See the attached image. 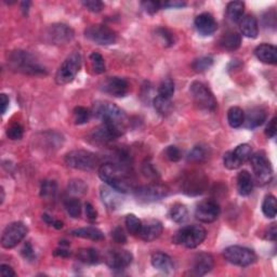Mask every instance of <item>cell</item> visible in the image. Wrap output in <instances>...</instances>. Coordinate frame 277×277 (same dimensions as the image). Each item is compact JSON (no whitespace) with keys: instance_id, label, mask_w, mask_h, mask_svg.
Segmentation results:
<instances>
[{"instance_id":"cell-40","label":"cell","mask_w":277,"mask_h":277,"mask_svg":"<svg viewBox=\"0 0 277 277\" xmlns=\"http://www.w3.org/2000/svg\"><path fill=\"white\" fill-rule=\"evenodd\" d=\"M262 212L268 219H274L277 213V201L275 196L267 195L265 196L263 204H262Z\"/></svg>"},{"instance_id":"cell-57","label":"cell","mask_w":277,"mask_h":277,"mask_svg":"<svg viewBox=\"0 0 277 277\" xmlns=\"http://www.w3.org/2000/svg\"><path fill=\"white\" fill-rule=\"evenodd\" d=\"M264 238L267 239V241H271V242H276V238H277V229H276V224L273 223L269 226L266 231H265V234H264Z\"/></svg>"},{"instance_id":"cell-32","label":"cell","mask_w":277,"mask_h":277,"mask_svg":"<svg viewBox=\"0 0 277 277\" xmlns=\"http://www.w3.org/2000/svg\"><path fill=\"white\" fill-rule=\"evenodd\" d=\"M210 156V148L204 144H198L192 148L189 153L188 160L192 162H203L206 161Z\"/></svg>"},{"instance_id":"cell-35","label":"cell","mask_w":277,"mask_h":277,"mask_svg":"<svg viewBox=\"0 0 277 277\" xmlns=\"http://www.w3.org/2000/svg\"><path fill=\"white\" fill-rule=\"evenodd\" d=\"M153 105L155 110L161 116H168L171 114L174 109V104H172L170 99L162 98L160 95H157L153 100Z\"/></svg>"},{"instance_id":"cell-51","label":"cell","mask_w":277,"mask_h":277,"mask_svg":"<svg viewBox=\"0 0 277 277\" xmlns=\"http://www.w3.org/2000/svg\"><path fill=\"white\" fill-rule=\"evenodd\" d=\"M164 154H166L167 158L172 162H177V161H179L180 159L182 158L181 151H180V149L175 145L168 146L166 148V151H164Z\"/></svg>"},{"instance_id":"cell-46","label":"cell","mask_w":277,"mask_h":277,"mask_svg":"<svg viewBox=\"0 0 277 277\" xmlns=\"http://www.w3.org/2000/svg\"><path fill=\"white\" fill-rule=\"evenodd\" d=\"M233 153L236 156V158L243 163V162H246L247 160L250 159V157L252 155V149L249 144L244 143V144L238 145L234 149Z\"/></svg>"},{"instance_id":"cell-41","label":"cell","mask_w":277,"mask_h":277,"mask_svg":"<svg viewBox=\"0 0 277 277\" xmlns=\"http://www.w3.org/2000/svg\"><path fill=\"white\" fill-rule=\"evenodd\" d=\"M89 60L94 74L101 75L105 72V61H104V58L99 53V52H92V53L90 54Z\"/></svg>"},{"instance_id":"cell-30","label":"cell","mask_w":277,"mask_h":277,"mask_svg":"<svg viewBox=\"0 0 277 277\" xmlns=\"http://www.w3.org/2000/svg\"><path fill=\"white\" fill-rule=\"evenodd\" d=\"M245 4L243 2H231L227 6V17L232 23H238L244 17Z\"/></svg>"},{"instance_id":"cell-52","label":"cell","mask_w":277,"mask_h":277,"mask_svg":"<svg viewBox=\"0 0 277 277\" xmlns=\"http://www.w3.org/2000/svg\"><path fill=\"white\" fill-rule=\"evenodd\" d=\"M112 237H113L114 242L117 244L124 245L127 243V236L121 227H117L113 230V232H112Z\"/></svg>"},{"instance_id":"cell-27","label":"cell","mask_w":277,"mask_h":277,"mask_svg":"<svg viewBox=\"0 0 277 277\" xmlns=\"http://www.w3.org/2000/svg\"><path fill=\"white\" fill-rule=\"evenodd\" d=\"M70 234L75 237L90 239V241H93V242H99V241H103L104 239L103 232L99 229L93 228V227L75 229L70 232Z\"/></svg>"},{"instance_id":"cell-61","label":"cell","mask_w":277,"mask_h":277,"mask_svg":"<svg viewBox=\"0 0 277 277\" xmlns=\"http://www.w3.org/2000/svg\"><path fill=\"white\" fill-rule=\"evenodd\" d=\"M0 273H2L3 277H14V276H17L16 272L13 271V268L8 264H2V266H0Z\"/></svg>"},{"instance_id":"cell-11","label":"cell","mask_w":277,"mask_h":277,"mask_svg":"<svg viewBox=\"0 0 277 277\" xmlns=\"http://www.w3.org/2000/svg\"><path fill=\"white\" fill-rule=\"evenodd\" d=\"M134 197L140 203H154L168 196L169 189L162 184H148L136 188L133 191Z\"/></svg>"},{"instance_id":"cell-13","label":"cell","mask_w":277,"mask_h":277,"mask_svg":"<svg viewBox=\"0 0 277 277\" xmlns=\"http://www.w3.org/2000/svg\"><path fill=\"white\" fill-rule=\"evenodd\" d=\"M75 33L73 28L66 24L57 23L50 25L44 32V39L47 42L56 46H62L74 39Z\"/></svg>"},{"instance_id":"cell-58","label":"cell","mask_w":277,"mask_h":277,"mask_svg":"<svg viewBox=\"0 0 277 277\" xmlns=\"http://www.w3.org/2000/svg\"><path fill=\"white\" fill-rule=\"evenodd\" d=\"M186 6V3L179 2V0H171V2L161 3V9L162 8H169V9H180Z\"/></svg>"},{"instance_id":"cell-22","label":"cell","mask_w":277,"mask_h":277,"mask_svg":"<svg viewBox=\"0 0 277 277\" xmlns=\"http://www.w3.org/2000/svg\"><path fill=\"white\" fill-rule=\"evenodd\" d=\"M266 117V112L263 108L253 107L245 114L243 126L247 129H256L265 123Z\"/></svg>"},{"instance_id":"cell-63","label":"cell","mask_w":277,"mask_h":277,"mask_svg":"<svg viewBox=\"0 0 277 277\" xmlns=\"http://www.w3.org/2000/svg\"><path fill=\"white\" fill-rule=\"evenodd\" d=\"M31 5H32L31 2L21 3V10H22V12H23V14L25 17H27L28 11H29V7H31Z\"/></svg>"},{"instance_id":"cell-14","label":"cell","mask_w":277,"mask_h":277,"mask_svg":"<svg viewBox=\"0 0 277 277\" xmlns=\"http://www.w3.org/2000/svg\"><path fill=\"white\" fill-rule=\"evenodd\" d=\"M221 208L213 199H204L197 205L195 210L196 219L203 223H212L219 218Z\"/></svg>"},{"instance_id":"cell-9","label":"cell","mask_w":277,"mask_h":277,"mask_svg":"<svg viewBox=\"0 0 277 277\" xmlns=\"http://www.w3.org/2000/svg\"><path fill=\"white\" fill-rule=\"evenodd\" d=\"M223 256L231 264L237 266H249L257 261V254L253 250L242 246H230L223 251Z\"/></svg>"},{"instance_id":"cell-23","label":"cell","mask_w":277,"mask_h":277,"mask_svg":"<svg viewBox=\"0 0 277 277\" xmlns=\"http://www.w3.org/2000/svg\"><path fill=\"white\" fill-rule=\"evenodd\" d=\"M151 263L154 268L158 269V271L170 274L175 271V263L174 260L171 259L169 254L164 252H155L152 254Z\"/></svg>"},{"instance_id":"cell-39","label":"cell","mask_w":277,"mask_h":277,"mask_svg":"<svg viewBox=\"0 0 277 277\" xmlns=\"http://www.w3.org/2000/svg\"><path fill=\"white\" fill-rule=\"evenodd\" d=\"M125 224L128 233L132 236H139L142 229V221L136 214H127L125 219Z\"/></svg>"},{"instance_id":"cell-42","label":"cell","mask_w":277,"mask_h":277,"mask_svg":"<svg viewBox=\"0 0 277 277\" xmlns=\"http://www.w3.org/2000/svg\"><path fill=\"white\" fill-rule=\"evenodd\" d=\"M175 90H176L175 81L172 80L171 78H169V77L164 78L160 82V85L158 87V95L162 96V98L171 100V98L175 94Z\"/></svg>"},{"instance_id":"cell-18","label":"cell","mask_w":277,"mask_h":277,"mask_svg":"<svg viewBox=\"0 0 277 277\" xmlns=\"http://www.w3.org/2000/svg\"><path fill=\"white\" fill-rule=\"evenodd\" d=\"M207 183L208 180L205 176L199 174H192L183 182V190L188 195H199V194L205 192Z\"/></svg>"},{"instance_id":"cell-16","label":"cell","mask_w":277,"mask_h":277,"mask_svg":"<svg viewBox=\"0 0 277 277\" xmlns=\"http://www.w3.org/2000/svg\"><path fill=\"white\" fill-rule=\"evenodd\" d=\"M132 253L124 249H114L105 254V263L114 271H123L132 263Z\"/></svg>"},{"instance_id":"cell-64","label":"cell","mask_w":277,"mask_h":277,"mask_svg":"<svg viewBox=\"0 0 277 277\" xmlns=\"http://www.w3.org/2000/svg\"><path fill=\"white\" fill-rule=\"evenodd\" d=\"M0 193H2V197H0V199H2V200H0V204H4V200H5V190H4V188H2V190H0Z\"/></svg>"},{"instance_id":"cell-7","label":"cell","mask_w":277,"mask_h":277,"mask_svg":"<svg viewBox=\"0 0 277 277\" xmlns=\"http://www.w3.org/2000/svg\"><path fill=\"white\" fill-rule=\"evenodd\" d=\"M190 91L194 103L196 104L198 108L206 112H214L218 107V102H216L213 93L203 82L194 81L190 87Z\"/></svg>"},{"instance_id":"cell-8","label":"cell","mask_w":277,"mask_h":277,"mask_svg":"<svg viewBox=\"0 0 277 277\" xmlns=\"http://www.w3.org/2000/svg\"><path fill=\"white\" fill-rule=\"evenodd\" d=\"M251 167L253 169L256 182L259 185H265L271 182L273 178V169L271 162L267 159L266 154L263 151L257 152L250 157Z\"/></svg>"},{"instance_id":"cell-47","label":"cell","mask_w":277,"mask_h":277,"mask_svg":"<svg viewBox=\"0 0 277 277\" xmlns=\"http://www.w3.org/2000/svg\"><path fill=\"white\" fill-rule=\"evenodd\" d=\"M223 163L229 170H236L242 166V162L236 158L233 151H229L223 155Z\"/></svg>"},{"instance_id":"cell-55","label":"cell","mask_w":277,"mask_h":277,"mask_svg":"<svg viewBox=\"0 0 277 277\" xmlns=\"http://www.w3.org/2000/svg\"><path fill=\"white\" fill-rule=\"evenodd\" d=\"M42 220H43L44 222H46V223L48 224V226L53 227V228H56L57 230H61V229H63V227H64V226H63V222L54 219L53 216H51V215H49V214H47V213H43V214H42Z\"/></svg>"},{"instance_id":"cell-36","label":"cell","mask_w":277,"mask_h":277,"mask_svg":"<svg viewBox=\"0 0 277 277\" xmlns=\"http://www.w3.org/2000/svg\"><path fill=\"white\" fill-rule=\"evenodd\" d=\"M58 194V184L53 180H43L40 184V197L51 200L54 199Z\"/></svg>"},{"instance_id":"cell-20","label":"cell","mask_w":277,"mask_h":277,"mask_svg":"<svg viewBox=\"0 0 277 277\" xmlns=\"http://www.w3.org/2000/svg\"><path fill=\"white\" fill-rule=\"evenodd\" d=\"M194 24L201 36H211L218 29V23L210 13L204 12L195 18Z\"/></svg>"},{"instance_id":"cell-29","label":"cell","mask_w":277,"mask_h":277,"mask_svg":"<svg viewBox=\"0 0 277 277\" xmlns=\"http://www.w3.org/2000/svg\"><path fill=\"white\" fill-rule=\"evenodd\" d=\"M219 44L224 50L235 51L241 47L242 36L237 32H229L221 37Z\"/></svg>"},{"instance_id":"cell-56","label":"cell","mask_w":277,"mask_h":277,"mask_svg":"<svg viewBox=\"0 0 277 277\" xmlns=\"http://www.w3.org/2000/svg\"><path fill=\"white\" fill-rule=\"evenodd\" d=\"M85 211H86V216L87 219L90 222H94L96 221V218H98V212L94 209V207L90 204V203H86L85 204Z\"/></svg>"},{"instance_id":"cell-26","label":"cell","mask_w":277,"mask_h":277,"mask_svg":"<svg viewBox=\"0 0 277 277\" xmlns=\"http://www.w3.org/2000/svg\"><path fill=\"white\" fill-rule=\"evenodd\" d=\"M239 29H241L242 35L247 37V38H257L259 34V24L257 19L251 14L243 17L241 22H239Z\"/></svg>"},{"instance_id":"cell-43","label":"cell","mask_w":277,"mask_h":277,"mask_svg":"<svg viewBox=\"0 0 277 277\" xmlns=\"http://www.w3.org/2000/svg\"><path fill=\"white\" fill-rule=\"evenodd\" d=\"M91 112L84 106H76L73 110L74 122L76 125H85L89 122L90 117H91Z\"/></svg>"},{"instance_id":"cell-25","label":"cell","mask_w":277,"mask_h":277,"mask_svg":"<svg viewBox=\"0 0 277 277\" xmlns=\"http://www.w3.org/2000/svg\"><path fill=\"white\" fill-rule=\"evenodd\" d=\"M118 138L119 137L117 134L104 124H102L100 127H98V128L93 129V131L91 132V140L95 144H99V145L107 144L109 142H113Z\"/></svg>"},{"instance_id":"cell-21","label":"cell","mask_w":277,"mask_h":277,"mask_svg":"<svg viewBox=\"0 0 277 277\" xmlns=\"http://www.w3.org/2000/svg\"><path fill=\"white\" fill-rule=\"evenodd\" d=\"M100 195L103 204L105 205L109 210H116V209H118L124 203L122 193L109 188V186H102Z\"/></svg>"},{"instance_id":"cell-37","label":"cell","mask_w":277,"mask_h":277,"mask_svg":"<svg viewBox=\"0 0 277 277\" xmlns=\"http://www.w3.org/2000/svg\"><path fill=\"white\" fill-rule=\"evenodd\" d=\"M64 207L66 212L74 219H77L81 215L82 206L80 200L77 197H70L64 201Z\"/></svg>"},{"instance_id":"cell-1","label":"cell","mask_w":277,"mask_h":277,"mask_svg":"<svg viewBox=\"0 0 277 277\" xmlns=\"http://www.w3.org/2000/svg\"><path fill=\"white\" fill-rule=\"evenodd\" d=\"M99 177L109 188L122 194L134 191V182L129 174V168H126L115 162H106L99 167Z\"/></svg>"},{"instance_id":"cell-2","label":"cell","mask_w":277,"mask_h":277,"mask_svg":"<svg viewBox=\"0 0 277 277\" xmlns=\"http://www.w3.org/2000/svg\"><path fill=\"white\" fill-rule=\"evenodd\" d=\"M91 114L102 121L103 124L113 130L118 137H122L127 130L128 118L125 112L113 103L101 101L94 103Z\"/></svg>"},{"instance_id":"cell-17","label":"cell","mask_w":277,"mask_h":277,"mask_svg":"<svg viewBox=\"0 0 277 277\" xmlns=\"http://www.w3.org/2000/svg\"><path fill=\"white\" fill-rule=\"evenodd\" d=\"M213 266L214 261L211 254L208 252H200L194 257L191 271L195 276H205L211 272Z\"/></svg>"},{"instance_id":"cell-6","label":"cell","mask_w":277,"mask_h":277,"mask_svg":"<svg viewBox=\"0 0 277 277\" xmlns=\"http://www.w3.org/2000/svg\"><path fill=\"white\" fill-rule=\"evenodd\" d=\"M64 161L69 167L82 171H92L100 164L99 157L85 149H75L67 153Z\"/></svg>"},{"instance_id":"cell-59","label":"cell","mask_w":277,"mask_h":277,"mask_svg":"<svg viewBox=\"0 0 277 277\" xmlns=\"http://www.w3.org/2000/svg\"><path fill=\"white\" fill-rule=\"evenodd\" d=\"M265 134L268 138H275L276 136V117H273L271 121H269L266 129H265Z\"/></svg>"},{"instance_id":"cell-50","label":"cell","mask_w":277,"mask_h":277,"mask_svg":"<svg viewBox=\"0 0 277 277\" xmlns=\"http://www.w3.org/2000/svg\"><path fill=\"white\" fill-rule=\"evenodd\" d=\"M81 4L88 11L93 13H99L104 9V4L100 0H86Z\"/></svg>"},{"instance_id":"cell-62","label":"cell","mask_w":277,"mask_h":277,"mask_svg":"<svg viewBox=\"0 0 277 277\" xmlns=\"http://www.w3.org/2000/svg\"><path fill=\"white\" fill-rule=\"evenodd\" d=\"M53 256L60 257V258H67L71 256V251H69L67 249H64V248H59L53 251Z\"/></svg>"},{"instance_id":"cell-5","label":"cell","mask_w":277,"mask_h":277,"mask_svg":"<svg viewBox=\"0 0 277 277\" xmlns=\"http://www.w3.org/2000/svg\"><path fill=\"white\" fill-rule=\"evenodd\" d=\"M82 63L81 54L78 51H74L67 57L61 66L59 67L56 74V82L60 86L69 85L76 78L77 74L80 71Z\"/></svg>"},{"instance_id":"cell-31","label":"cell","mask_w":277,"mask_h":277,"mask_svg":"<svg viewBox=\"0 0 277 277\" xmlns=\"http://www.w3.org/2000/svg\"><path fill=\"white\" fill-rule=\"evenodd\" d=\"M77 258L80 262L85 264H89V265H94L98 264L100 260H101V256L100 252L94 249V248H82L78 251L77 253Z\"/></svg>"},{"instance_id":"cell-60","label":"cell","mask_w":277,"mask_h":277,"mask_svg":"<svg viewBox=\"0 0 277 277\" xmlns=\"http://www.w3.org/2000/svg\"><path fill=\"white\" fill-rule=\"evenodd\" d=\"M9 104H10L9 96L6 93L0 94V106H2V114L3 115L6 114L7 109H8V107H9Z\"/></svg>"},{"instance_id":"cell-19","label":"cell","mask_w":277,"mask_h":277,"mask_svg":"<svg viewBox=\"0 0 277 277\" xmlns=\"http://www.w3.org/2000/svg\"><path fill=\"white\" fill-rule=\"evenodd\" d=\"M162 231L163 227L159 220L149 219L142 223V229L139 236L142 241L149 243L158 238L162 234Z\"/></svg>"},{"instance_id":"cell-15","label":"cell","mask_w":277,"mask_h":277,"mask_svg":"<svg viewBox=\"0 0 277 277\" xmlns=\"http://www.w3.org/2000/svg\"><path fill=\"white\" fill-rule=\"evenodd\" d=\"M100 89L114 98H124L129 92V84L122 77H107L100 84Z\"/></svg>"},{"instance_id":"cell-48","label":"cell","mask_w":277,"mask_h":277,"mask_svg":"<svg viewBox=\"0 0 277 277\" xmlns=\"http://www.w3.org/2000/svg\"><path fill=\"white\" fill-rule=\"evenodd\" d=\"M24 129L20 124H13L7 129V137L12 141H18L23 138Z\"/></svg>"},{"instance_id":"cell-34","label":"cell","mask_w":277,"mask_h":277,"mask_svg":"<svg viewBox=\"0 0 277 277\" xmlns=\"http://www.w3.org/2000/svg\"><path fill=\"white\" fill-rule=\"evenodd\" d=\"M245 112L238 106L231 107L228 112V122L232 128H241L244 125Z\"/></svg>"},{"instance_id":"cell-12","label":"cell","mask_w":277,"mask_h":277,"mask_svg":"<svg viewBox=\"0 0 277 277\" xmlns=\"http://www.w3.org/2000/svg\"><path fill=\"white\" fill-rule=\"evenodd\" d=\"M86 38L101 46H109L114 44L117 40V35L106 25L96 24L90 25L85 29Z\"/></svg>"},{"instance_id":"cell-53","label":"cell","mask_w":277,"mask_h":277,"mask_svg":"<svg viewBox=\"0 0 277 277\" xmlns=\"http://www.w3.org/2000/svg\"><path fill=\"white\" fill-rule=\"evenodd\" d=\"M21 253H22V256H23V258L27 261H34L36 258L33 246L29 242H26L24 244L23 248H22V250H21Z\"/></svg>"},{"instance_id":"cell-49","label":"cell","mask_w":277,"mask_h":277,"mask_svg":"<svg viewBox=\"0 0 277 277\" xmlns=\"http://www.w3.org/2000/svg\"><path fill=\"white\" fill-rule=\"evenodd\" d=\"M142 172H143V175L151 179V180H156L159 178V174L158 171H157V169L154 167V164L151 162V161H145L143 163V166H142Z\"/></svg>"},{"instance_id":"cell-38","label":"cell","mask_w":277,"mask_h":277,"mask_svg":"<svg viewBox=\"0 0 277 277\" xmlns=\"http://www.w3.org/2000/svg\"><path fill=\"white\" fill-rule=\"evenodd\" d=\"M67 192H69L74 197L82 196L88 192V186L85 183V181H82V180L73 179L69 182V185H67Z\"/></svg>"},{"instance_id":"cell-44","label":"cell","mask_w":277,"mask_h":277,"mask_svg":"<svg viewBox=\"0 0 277 277\" xmlns=\"http://www.w3.org/2000/svg\"><path fill=\"white\" fill-rule=\"evenodd\" d=\"M213 65V59L211 57H201L196 59L192 63V69L196 73H204Z\"/></svg>"},{"instance_id":"cell-28","label":"cell","mask_w":277,"mask_h":277,"mask_svg":"<svg viewBox=\"0 0 277 277\" xmlns=\"http://www.w3.org/2000/svg\"><path fill=\"white\" fill-rule=\"evenodd\" d=\"M253 190V179L247 170H243L237 176V191L242 196H248Z\"/></svg>"},{"instance_id":"cell-3","label":"cell","mask_w":277,"mask_h":277,"mask_svg":"<svg viewBox=\"0 0 277 277\" xmlns=\"http://www.w3.org/2000/svg\"><path fill=\"white\" fill-rule=\"evenodd\" d=\"M8 65L14 72L31 76H46L48 74L46 67L37 61L33 54L24 50L11 51L8 56Z\"/></svg>"},{"instance_id":"cell-4","label":"cell","mask_w":277,"mask_h":277,"mask_svg":"<svg viewBox=\"0 0 277 277\" xmlns=\"http://www.w3.org/2000/svg\"><path fill=\"white\" fill-rule=\"evenodd\" d=\"M207 231L200 226H186L180 229L175 234L172 242L182 245L189 249H194L203 244L206 239Z\"/></svg>"},{"instance_id":"cell-54","label":"cell","mask_w":277,"mask_h":277,"mask_svg":"<svg viewBox=\"0 0 277 277\" xmlns=\"http://www.w3.org/2000/svg\"><path fill=\"white\" fill-rule=\"evenodd\" d=\"M142 7H143V9L147 13L155 14L157 11L161 9V3H159V2H143L142 3Z\"/></svg>"},{"instance_id":"cell-45","label":"cell","mask_w":277,"mask_h":277,"mask_svg":"<svg viewBox=\"0 0 277 277\" xmlns=\"http://www.w3.org/2000/svg\"><path fill=\"white\" fill-rule=\"evenodd\" d=\"M155 33H156V36L158 37V38L161 40V42L163 43V46L171 47L175 44V42H176L175 35L172 34L168 28L158 27L155 31Z\"/></svg>"},{"instance_id":"cell-10","label":"cell","mask_w":277,"mask_h":277,"mask_svg":"<svg viewBox=\"0 0 277 277\" xmlns=\"http://www.w3.org/2000/svg\"><path fill=\"white\" fill-rule=\"evenodd\" d=\"M27 233L28 229L23 222H12L3 232L2 246L5 249H12L23 241Z\"/></svg>"},{"instance_id":"cell-33","label":"cell","mask_w":277,"mask_h":277,"mask_svg":"<svg viewBox=\"0 0 277 277\" xmlns=\"http://www.w3.org/2000/svg\"><path fill=\"white\" fill-rule=\"evenodd\" d=\"M170 218L176 223H184L189 220V210L185 205L177 203L170 209Z\"/></svg>"},{"instance_id":"cell-24","label":"cell","mask_w":277,"mask_h":277,"mask_svg":"<svg viewBox=\"0 0 277 277\" xmlns=\"http://www.w3.org/2000/svg\"><path fill=\"white\" fill-rule=\"evenodd\" d=\"M254 56L260 62L275 65L277 63V49L273 44L262 43L254 50Z\"/></svg>"}]
</instances>
